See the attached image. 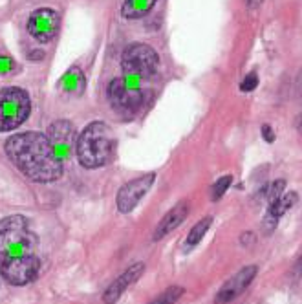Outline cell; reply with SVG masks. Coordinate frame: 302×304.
Listing matches in <instances>:
<instances>
[{
	"label": "cell",
	"mask_w": 302,
	"mask_h": 304,
	"mask_svg": "<svg viewBox=\"0 0 302 304\" xmlns=\"http://www.w3.org/2000/svg\"><path fill=\"white\" fill-rule=\"evenodd\" d=\"M6 154L31 182L50 183L62 176V161L42 132H22L11 136L6 141Z\"/></svg>",
	"instance_id": "cell-1"
},
{
	"label": "cell",
	"mask_w": 302,
	"mask_h": 304,
	"mask_svg": "<svg viewBox=\"0 0 302 304\" xmlns=\"http://www.w3.org/2000/svg\"><path fill=\"white\" fill-rule=\"evenodd\" d=\"M112 152H114V136L106 123H90L77 136L75 154L81 165L86 169H99L106 165L112 158Z\"/></svg>",
	"instance_id": "cell-2"
},
{
	"label": "cell",
	"mask_w": 302,
	"mask_h": 304,
	"mask_svg": "<svg viewBox=\"0 0 302 304\" xmlns=\"http://www.w3.org/2000/svg\"><path fill=\"white\" fill-rule=\"evenodd\" d=\"M37 235L30 229V220L22 214H11L0 220V255H33Z\"/></svg>",
	"instance_id": "cell-3"
},
{
	"label": "cell",
	"mask_w": 302,
	"mask_h": 304,
	"mask_svg": "<svg viewBox=\"0 0 302 304\" xmlns=\"http://www.w3.org/2000/svg\"><path fill=\"white\" fill-rule=\"evenodd\" d=\"M143 81L145 79H140L130 74L114 79L108 84V101L112 104V108L123 116L136 114L145 103Z\"/></svg>",
	"instance_id": "cell-4"
},
{
	"label": "cell",
	"mask_w": 302,
	"mask_h": 304,
	"mask_svg": "<svg viewBox=\"0 0 302 304\" xmlns=\"http://www.w3.org/2000/svg\"><path fill=\"white\" fill-rule=\"evenodd\" d=\"M31 110V99L26 90L9 86L0 92V132L15 131L26 121Z\"/></svg>",
	"instance_id": "cell-5"
},
{
	"label": "cell",
	"mask_w": 302,
	"mask_h": 304,
	"mask_svg": "<svg viewBox=\"0 0 302 304\" xmlns=\"http://www.w3.org/2000/svg\"><path fill=\"white\" fill-rule=\"evenodd\" d=\"M39 271L40 260L35 255H0V275L13 286H26L33 283Z\"/></svg>",
	"instance_id": "cell-6"
},
{
	"label": "cell",
	"mask_w": 302,
	"mask_h": 304,
	"mask_svg": "<svg viewBox=\"0 0 302 304\" xmlns=\"http://www.w3.org/2000/svg\"><path fill=\"white\" fill-rule=\"evenodd\" d=\"M159 64L158 53L149 44H130L121 55V68L125 74L136 75L140 79H149L156 74Z\"/></svg>",
	"instance_id": "cell-7"
},
{
	"label": "cell",
	"mask_w": 302,
	"mask_h": 304,
	"mask_svg": "<svg viewBox=\"0 0 302 304\" xmlns=\"http://www.w3.org/2000/svg\"><path fill=\"white\" fill-rule=\"evenodd\" d=\"M46 138L50 139L53 150L61 161L68 160L74 154V148L77 145V132H75L74 123H70L68 119H59L52 123L46 132Z\"/></svg>",
	"instance_id": "cell-8"
},
{
	"label": "cell",
	"mask_w": 302,
	"mask_h": 304,
	"mask_svg": "<svg viewBox=\"0 0 302 304\" xmlns=\"http://www.w3.org/2000/svg\"><path fill=\"white\" fill-rule=\"evenodd\" d=\"M154 178H156V174L149 172V174H143V176H140V178H136V180H132V182L125 183V185L121 187V191L118 192V198H115V205H118L119 211L125 214L134 211L136 205L140 204L141 198L150 191Z\"/></svg>",
	"instance_id": "cell-9"
},
{
	"label": "cell",
	"mask_w": 302,
	"mask_h": 304,
	"mask_svg": "<svg viewBox=\"0 0 302 304\" xmlns=\"http://www.w3.org/2000/svg\"><path fill=\"white\" fill-rule=\"evenodd\" d=\"M59 13L55 9L40 8L30 15L28 20V31L39 42H50L59 31Z\"/></svg>",
	"instance_id": "cell-10"
},
{
	"label": "cell",
	"mask_w": 302,
	"mask_h": 304,
	"mask_svg": "<svg viewBox=\"0 0 302 304\" xmlns=\"http://www.w3.org/2000/svg\"><path fill=\"white\" fill-rule=\"evenodd\" d=\"M257 271H259V268L254 264L242 268L237 275H233L227 283L220 288V291L216 293L215 302L227 304V302H231L233 299H237V297L240 295V293H244V291L247 290V286L253 283V278L257 277Z\"/></svg>",
	"instance_id": "cell-11"
},
{
	"label": "cell",
	"mask_w": 302,
	"mask_h": 304,
	"mask_svg": "<svg viewBox=\"0 0 302 304\" xmlns=\"http://www.w3.org/2000/svg\"><path fill=\"white\" fill-rule=\"evenodd\" d=\"M298 196L297 192H284L281 198L269 202V207L266 211V216L262 220V231L264 235H271L273 231L278 226V220L284 216V213H288L289 207H293L297 204Z\"/></svg>",
	"instance_id": "cell-12"
},
{
	"label": "cell",
	"mask_w": 302,
	"mask_h": 304,
	"mask_svg": "<svg viewBox=\"0 0 302 304\" xmlns=\"http://www.w3.org/2000/svg\"><path fill=\"white\" fill-rule=\"evenodd\" d=\"M145 270V264L143 262H137V264H132L127 268V271L121 275V277H118L114 280V283L110 284L108 290L105 291V295H103V300H105V304H114L119 300V297L125 293V290H127L130 284H134L137 280V278L141 277V273H143Z\"/></svg>",
	"instance_id": "cell-13"
},
{
	"label": "cell",
	"mask_w": 302,
	"mask_h": 304,
	"mask_svg": "<svg viewBox=\"0 0 302 304\" xmlns=\"http://www.w3.org/2000/svg\"><path fill=\"white\" fill-rule=\"evenodd\" d=\"M189 213V204L187 202H180V204H176L174 207L161 218V222L158 224L156 231H154V240H159L163 236H167L169 233L176 229L178 226H181V222L187 218Z\"/></svg>",
	"instance_id": "cell-14"
},
{
	"label": "cell",
	"mask_w": 302,
	"mask_h": 304,
	"mask_svg": "<svg viewBox=\"0 0 302 304\" xmlns=\"http://www.w3.org/2000/svg\"><path fill=\"white\" fill-rule=\"evenodd\" d=\"M59 84H61L66 92L81 96L83 90H84V86H86V77H84V74L81 72V68L74 66V68H70L64 75H62V79L59 81Z\"/></svg>",
	"instance_id": "cell-15"
},
{
	"label": "cell",
	"mask_w": 302,
	"mask_h": 304,
	"mask_svg": "<svg viewBox=\"0 0 302 304\" xmlns=\"http://www.w3.org/2000/svg\"><path fill=\"white\" fill-rule=\"evenodd\" d=\"M158 0H125L121 8V15L125 18H141L156 6Z\"/></svg>",
	"instance_id": "cell-16"
},
{
	"label": "cell",
	"mask_w": 302,
	"mask_h": 304,
	"mask_svg": "<svg viewBox=\"0 0 302 304\" xmlns=\"http://www.w3.org/2000/svg\"><path fill=\"white\" fill-rule=\"evenodd\" d=\"M211 224H213V218L211 216H205V218H201L200 222H196V226L189 231L187 240H185V248H194V246H198L200 240L203 238L205 233L209 231Z\"/></svg>",
	"instance_id": "cell-17"
},
{
	"label": "cell",
	"mask_w": 302,
	"mask_h": 304,
	"mask_svg": "<svg viewBox=\"0 0 302 304\" xmlns=\"http://www.w3.org/2000/svg\"><path fill=\"white\" fill-rule=\"evenodd\" d=\"M183 295V288L181 286H171L163 291L161 295H158L150 304H176Z\"/></svg>",
	"instance_id": "cell-18"
},
{
	"label": "cell",
	"mask_w": 302,
	"mask_h": 304,
	"mask_svg": "<svg viewBox=\"0 0 302 304\" xmlns=\"http://www.w3.org/2000/svg\"><path fill=\"white\" fill-rule=\"evenodd\" d=\"M231 182H233V176H229V174H227V176H222V178H220L218 182L213 185V189H211V200L218 202L220 198L225 194V191L229 189Z\"/></svg>",
	"instance_id": "cell-19"
},
{
	"label": "cell",
	"mask_w": 302,
	"mask_h": 304,
	"mask_svg": "<svg viewBox=\"0 0 302 304\" xmlns=\"http://www.w3.org/2000/svg\"><path fill=\"white\" fill-rule=\"evenodd\" d=\"M284 187H286V182L284 180H276V182H273L271 185L267 187V202H273L276 200V198H281L282 194H284Z\"/></svg>",
	"instance_id": "cell-20"
},
{
	"label": "cell",
	"mask_w": 302,
	"mask_h": 304,
	"mask_svg": "<svg viewBox=\"0 0 302 304\" xmlns=\"http://www.w3.org/2000/svg\"><path fill=\"white\" fill-rule=\"evenodd\" d=\"M257 86H259V75L254 74V72H251V74L245 75L244 81L240 83V90L245 92V94H247V92H253Z\"/></svg>",
	"instance_id": "cell-21"
},
{
	"label": "cell",
	"mask_w": 302,
	"mask_h": 304,
	"mask_svg": "<svg viewBox=\"0 0 302 304\" xmlns=\"http://www.w3.org/2000/svg\"><path fill=\"white\" fill-rule=\"evenodd\" d=\"M15 68V62L9 57H0V74H8Z\"/></svg>",
	"instance_id": "cell-22"
},
{
	"label": "cell",
	"mask_w": 302,
	"mask_h": 304,
	"mask_svg": "<svg viewBox=\"0 0 302 304\" xmlns=\"http://www.w3.org/2000/svg\"><path fill=\"white\" fill-rule=\"evenodd\" d=\"M262 138L266 139L267 143H273V141H275V132H273V128L269 125L262 126Z\"/></svg>",
	"instance_id": "cell-23"
},
{
	"label": "cell",
	"mask_w": 302,
	"mask_h": 304,
	"mask_svg": "<svg viewBox=\"0 0 302 304\" xmlns=\"http://www.w3.org/2000/svg\"><path fill=\"white\" fill-rule=\"evenodd\" d=\"M242 244H244L245 248H247L249 244H254V235H253V233H244V235H242Z\"/></svg>",
	"instance_id": "cell-24"
},
{
	"label": "cell",
	"mask_w": 302,
	"mask_h": 304,
	"mask_svg": "<svg viewBox=\"0 0 302 304\" xmlns=\"http://www.w3.org/2000/svg\"><path fill=\"white\" fill-rule=\"evenodd\" d=\"M30 59H31V61L39 62V59H44V52H31L30 53Z\"/></svg>",
	"instance_id": "cell-25"
},
{
	"label": "cell",
	"mask_w": 302,
	"mask_h": 304,
	"mask_svg": "<svg viewBox=\"0 0 302 304\" xmlns=\"http://www.w3.org/2000/svg\"><path fill=\"white\" fill-rule=\"evenodd\" d=\"M298 94L302 96V77H300V81H298Z\"/></svg>",
	"instance_id": "cell-26"
},
{
	"label": "cell",
	"mask_w": 302,
	"mask_h": 304,
	"mask_svg": "<svg viewBox=\"0 0 302 304\" xmlns=\"http://www.w3.org/2000/svg\"><path fill=\"white\" fill-rule=\"evenodd\" d=\"M298 131H300V134H302V119L298 121Z\"/></svg>",
	"instance_id": "cell-27"
},
{
	"label": "cell",
	"mask_w": 302,
	"mask_h": 304,
	"mask_svg": "<svg viewBox=\"0 0 302 304\" xmlns=\"http://www.w3.org/2000/svg\"><path fill=\"white\" fill-rule=\"evenodd\" d=\"M245 2H247V4H249V2H253V0H245Z\"/></svg>",
	"instance_id": "cell-28"
}]
</instances>
